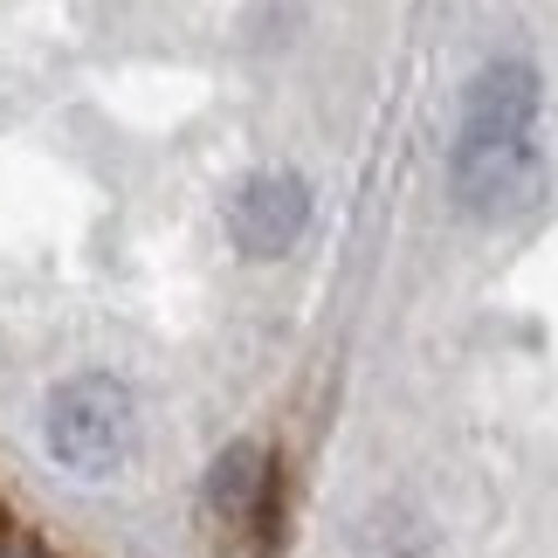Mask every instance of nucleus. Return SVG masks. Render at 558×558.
<instances>
[{
	"mask_svg": "<svg viewBox=\"0 0 558 558\" xmlns=\"http://www.w3.org/2000/svg\"><path fill=\"white\" fill-rule=\"evenodd\" d=\"M132 435H138V407L124 393V379H111V373L62 379L49 407H41V448L56 456V469L90 476V483L111 476L132 456Z\"/></svg>",
	"mask_w": 558,
	"mask_h": 558,
	"instance_id": "f257e3e1",
	"label": "nucleus"
},
{
	"mask_svg": "<svg viewBox=\"0 0 558 558\" xmlns=\"http://www.w3.org/2000/svg\"><path fill=\"white\" fill-rule=\"evenodd\" d=\"M0 558H21V551H0Z\"/></svg>",
	"mask_w": 558,
	"mask_h": 558,
	"instance_id": "423d86ee",
	"label": "nucleus"
},
{
	"mask_svg": "<svg viewBox=\"0 0 558 558\" xmlns=\"http://www.w3.org/2000/svg\"><path fill=\"white\" fill-rule=\"evenodd\" d=\"M311 228V186L296 173H255L228 201V234L242 255H283Z\"/></svg>",
	"mask_w": 558,
	"mask_h": 558,
	"instance_id": "7ed1b4c3",
	"label": "nucleus"
},
{
	"mask_svg": "<svg viewBox=\"0 0 558 558\" xmlns=\"http://www.w3.org/2000/svg\"><path fill=\"white\" fill-rule=\"evenodd\" d=\"M263 489H269V462H263L255 441L221 448V462L207 469V504H214V518H228V524H248L255 504H263Z\"/></svg>",
	"mask_w": 558,
	"mask_h": 558,
	"instance_id": "39448f33",
	"label": "nucleus"
},
{
	"mask_svg": "<svg viewBox=\"0 0 558 558\" xmlns=\"http://www.w3.org/2000/svg\"><path fill=\"white\" fill-rule=\"evenodd\" d=\"M545 193V166L531 145H456V201L476 221H510Z\"/></svg>",
	"mask_w": 558,
	"mask_h": 558,
	"instance_id": "f03ea898",
	"label": "nucleus"
},
{
	"mask_svg": "<svg viewBox=\"0 0 558 558\" xmlns=\"http://www.w3.org/2000/svg\"><path fill=\"white\" fill-rule=\"evenodd\" d=\"M538 70L531 62H489L462 97V145H524L538 118Z\"/></svg>",
	"mask_w": 558,
	"mask_h": 558,
	"instance_id": "20e7f679",
	"label": "nucleus"
}]
</instances>
